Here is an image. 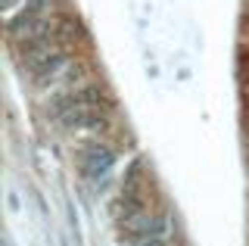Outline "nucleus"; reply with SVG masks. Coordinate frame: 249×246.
Returning <instances> with one entry per match:
<instances>
[{
    "label": "nucleus",
    "mask_w": 249,
    "mask_h": 246,
    "mask_svg": "<svg viewBox=\"0 0 249 246\" xmlns=\"http://www.w3.org/2000/svg\"><path fill=\"white\" fill-rule=\"evenodd\" d=\"M115 162H119L115 150L100 137H88L78 150V172L88 184H103L115 172Z\"/></svg>",
    "instance_id": "f257e3e1"
}]
</instances>
